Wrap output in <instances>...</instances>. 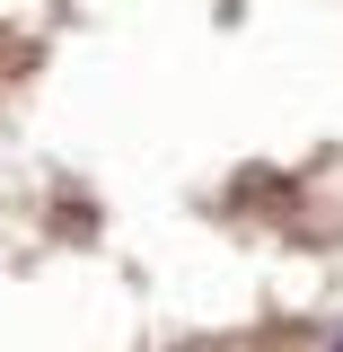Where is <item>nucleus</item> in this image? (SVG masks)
I'll return each mask as SVG.
<instances>
[{
  "label": "nucleus",
  "mask_w": 343,
  "mask_h": 352,
  "mask_svg": "<svg viewBox=\"0 0 343 352\" xmlns=\"http://www.w3.org/2000/svg\"><path fill=\"white\" fill-rule=\"evenodd\" d=\"M335 352H343V335H335Z\"/></svg>",
  "instance_id": "nucleus-1"
}]
</instances>
